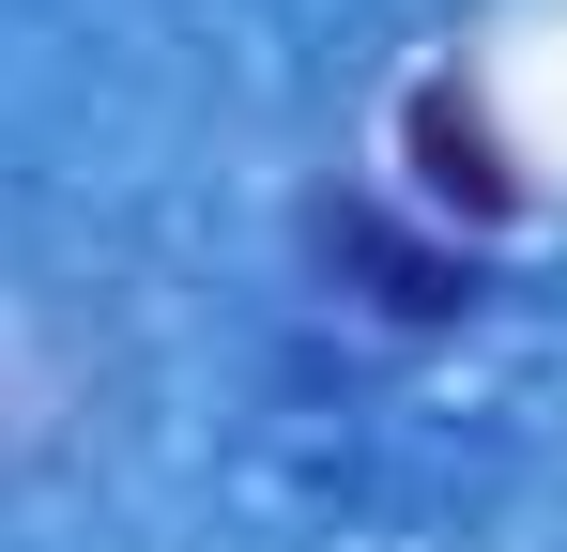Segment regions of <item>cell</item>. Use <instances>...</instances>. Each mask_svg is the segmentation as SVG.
I'll list each match as a JSON object with an SVG mask.
<instances>
[{
  "label": "cell",
  "instance_id": "cell-1",
  "mask_svg": "<svg viewBox=\"0 0 567 552\" xmlns=\"http://www.w3.org/2000/svg\"><path fill=\"white\" fill-rule=\"evenodd\" d=\"M307 246H322V276H353L383 323H461V307H475L461 246H414V231L369 215V200H307Z\"/></svg>",
  "mask_w": 567,
  "mask_h": 552
},
{
  "label": "cell",
  "instance_id": "cell-2",
  "mask_svg": "<svg viewBox=\"0 0 567 552\" xmlns=\"http://www.w3.org/2000/svg\"><path fill=\"white\" fill-rule=\"evenodd\" d=\"M414 184H430V200H461V215H506V200H522V184H506V154H491V123L461 108V78L414 92Z\"/></svg>",
  "mask_w": 567,
  "mask_h": 552
}]
</instances>
